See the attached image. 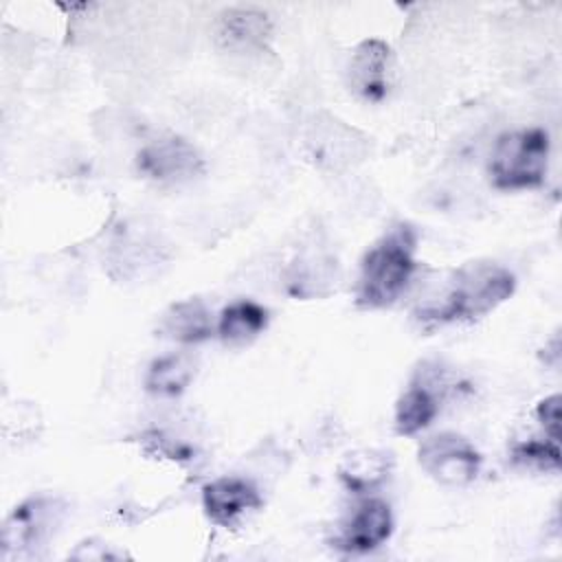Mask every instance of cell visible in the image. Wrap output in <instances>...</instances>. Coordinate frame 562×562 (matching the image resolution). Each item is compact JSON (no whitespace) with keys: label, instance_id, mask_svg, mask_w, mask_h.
Wrapping results in <instances>:
<instances>
[{"label":"cell","instance_id":"obj_14","mask_svg":"<svg viewBox=\"0 0 562 562\" xmlns=\"http://www.w3.org/2000/svg\"><path fill=\"white\" fill-rule=\"evenodd\" d=\"M195 375V362L187 353H169L154 360L147 369L145 386L154 395H180Z\"/></svg>","mask_w":562,"mask_h":562},{"label":"cell","instance_id":"obj_13","mask_svg":"<svg viewBox=\"0 0 562 562\" xmlns=\"http://www.w3.org/2000/svg\"><path fill=\"white\" fill-rule=\"evenodd\" d=\"M268 327V310L255 301L241 299L226 305L220 314L217 334L231 347L252 342Z\"/></svg>","mask_w":562,"mask_h":562},{"label":"cell","instance_id":"obj_1","mask_svg":"<svg viewBox=\"0 0 562 562\" xmlns=\"http://www.w3.org/2000/svg\"><path fill=\"white\" fill-rule=\"evenodd\" d=\"M514 288L516 279L505 266L496 261H468L450 274L439 301L419 307L417 318L424 325L474 321L505 303Z\"/></svg>","mask_w":562,"mask_h":562},{"label":"cell","instance_id":"obj_9","mask_svg":"<svg viewBox=\"0 0 562 562\" xmlns=\"http://www.w3.org/2000/svg\"><path fill=\"white\" fill-rule=\"evenodd\" d=\"M393 531V514L382 498H364L353 507L338 533V547L351 553L373 551L389 540Z\"/></svg>","mask_w":562,"mask_h":562},{"label":"cell","instance_id":"obj_15","mask_svg":"<svg viewBox=\"0 0 562 562\" xmlns=\"http://www.w3.org/2000/svg\"><path fill=\"white\" fill-rule=\"evenodd\" d=\"M514 463L538 468V470H558L560 468V446L558 441H522L512 450Z\"/></svg>","mask_w":562,"mask_h":562},{"label":"cell","instance_id":"obj_3","mask_svg":"<svg viewBox=\"0 0 562 562\" xmlns=\"http://www.w3.org/2000/svg\"><path fill=\"white\" fill-rule=\"evenodd\" d=\"M547 167L549 136L540 127H529L498 136L490 160V176L496 189L520 191L540 187Z\"/></svg>","mask_w":562,"mask_h":562},{"label":"cell","instance_id":"obj_8","mask_svg":"<svg viewBox=\"0 0 562 562\" xmlns=\"http://www.w3.org/2000/svg\"><path fill=\"white\" fill-rule=\"evenodd\" d=\"M259 490L241 476H220L202 487V507L211 522L235 527L246 514L261 507Z\"/></svg>","mask_w":562,"mask_h":562},{"label":"cell","instance_id":"obj_7","mask_svg":"<svg viewBox=\"0 0 562 562\" xmlns=\"http://www.w3.org/2000/svg\"><path fill=\"white\" fill-rule=\"evenodd\" d=\"M138 169L154 182L180 184L202 173V156L187 138L167 134L138 151Z\"/></svg>","mask_w":562,"mask_h":562},{"label":"cell","instance_id":"obj_6","mask_svg":"<svg viewBox=\"0 0 562 562\" xmlns=\"http://www.w3.org/2000/svg\"><path fill=\"white\" fill-rule=\"evenodd\" d=\"M446 386L441 367L424 362L395 404V430L406 437L424 430L437 417Z\"/></svg>","mask_w":562,"mask_h":562},{"label":"cell","instance_id":"obj_11","mask_svg":"<svg viewBox=\"0 0 562 562\" xmlns=\"http://www.w3.org/2000/svg\"><path fill=\"white\" fill-rule=\"evenodd\" d=\"M389 46L380 40L362 42L349 64V86L362 99L380 101L386 94Z\"/></svg>","mask_w":562,"mask_h":562},{"label":"cell","instance_id":"obj_10","mask_svg":"<svg viewBox=\"0 0 562 562\" xmlns=\"http://www.w3.org/2000/svg\"><path fill=\"white\" fill-rule=\"evenodd\" d=\"M270 20L263 11L252 7L226 9L215 26L217 42L228 50H255L270 37Z\"/></svg>","mask_w":562,"mask_h":562},{"label":"cell","instance_id":"obj_16","mask_svg":"<svg viewBox=\"0 0 562 562\" xmlns=\"http://www.w3.org/2000/svg\"><path fill=\"white\" fill-rule=\"evenodd\" d=\"M560 395H549L544 397L538 408H536V417L540 422V426L544 428V432L549 435L551 441L560 443V419H562V404H560Z\"/></svg>","mask_w":562,"mask_h":562},{"label":"cell","instance_id":"obj_12","mask_svg":"<svg viewBox=\"0 0 562 562\" xmlns=\"http://www.w3.org/2000/svg\"><path fill=\"white\" fill-rule=\"evenodd\" d=\"M160 334L178 342H202L213 334L211 312L200 299L173 303L160 321Z\"/></svg>","mask_w":562,"mask_h":562},{"label":"cell","instance_id":"obj_5","mask_svg":"<svg viewBox=\"0 0 562 562\" xmlns=\"http://www.w3.org/2000/svg\"><path fill=\"white\" fill-rule=\"evenodd\" d=\"M64 512V503L53 496H35L18 505L2 529V555H24L42 547L59 525Z\"/></svg>","mask_w":562,"mask_h":562},{"label":"cell","instance_id":"obj_2","mask_svg":"<svg viewBox=\"0 0 562 562\" xmlns=\"http://www.w3.org/2000/svg\"><path fill=\"white\" fill-rule=\"evenodd\" d=\"M415 233L400 224L380 237L362 257L356 283V305L380 310L393 305L415 270Z\"/></svg>","mask_w":562,"mask_h":562},{"label":"cell","instance_id":"obj_4","mask_svg":"<svg viewBox=\"0 0 562 562\" xmlns=\"http://www.w3.org/2000/svg\"><path fill=\"white\" fill-rule=\"evenodd\" d=\"M417 461L432 481L446 487H465L481 470L479 450L457 432H439L424 439Z\"/></svg>","mask_w":562,"mask_h":562}]
</instances>
